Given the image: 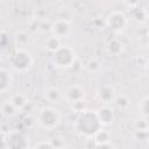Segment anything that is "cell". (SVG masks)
<instances>
[{"mask_svg":"<svg viewBox=\"0 0 149 149\" xmlns=\"http://www.w3.org/2000/svg\"><path fill=\"white\" fill-rule=\"evenodd\" d=\"M77 118L74 120L73 123V128L74 130L81 135L83 137L86 139H92L94 136V134L102 128L95 111L92 109H84L79 113H77Z\"/></svg>","mask_w":149,"mask_h":149,"instance_id":"obj_1","label":"cell"},{"mask_svg":"<svg viewBox=\"0 0 149 149\" xmlns=\"http://www.w3.org/2000/svg\"><path fill=\"white\" fill-rule=\"evenodd\" d=\"M8 61L12 69L16 72L29 71L34 65V58L30 51L21 47H17L10 51L8 56Z\"/></svg>","mask_w":149,"mask_h":149,"instance_id":"obj_2","label":"cell"},{"mask_svg":"<svg viewBox=\"0 0 149 149\" xmlns=\"http://www.w3.org/2000/svg\"><path fill=\"white\" fill-rule=\"evenodd\" d=\"M35 120L41 128L45 130H52L61 123V113L52 106H44L38 111Z\"/></svg>","mask_w":149,"mask_h":149,"instance_id":"obj_3","label":"cell"},{"mask_svg":"<svg viewBox=\"0 0 149 149\" xmlns=\"http://www.w3.org/2000/svg\"><path fill=\"white\" fill-rule=\"evenodd\" d=\"M51 54V62L58 69H69L77 61V51L70 45H61Z\"/></svg>","mask_w":149,"mask_h":149,"instance_id":"obj_4","label":"cell"},{"mask_svg":"<svg viewBox=\"0 0 149 149\" xmlns=\"http://www.w3.org/2000/svg\"><path fill=\"white\" fill-rule=\"evenodd\" d=\"M106 26L113 33L120 34L128 26V17L121 10H113L106 17Z\"/></svg>","mask_w":149,"mask_h":149,"instance_id":"obj_5","label":"cell"},{"mask_svg":"<svg viewBox=\"0 0 149 149\" xmlns=\"http://www.w3.org/2000/svg\"><path fill=\"white\" fill-rule=\"evenodd\" d=\"M5 146L14 149L19 148H27L28 147V139L27 136L19 130H10L5 136Z\"/></svg>","mask_w":149,"mask_h":149,"instance_id":"obj_6","label":"cell"},{"mask_svg":"<svg viewBox=\"0 0 149 149\" xmlns=\"http://www.w3.org/2000/svg\"><path fill=\"white\" fill-rule=\"evenodd\" d=\"M71 30H72V24L69 20H65V19L56 20L50 24L51 35H55L59 38L68 37L71 34Z\"/></svg>","mask_w":149,"mask_h":149,"instance_id":"obj_7","label":"cell"},{"mask_svg":"<svg viewBox=\"0 0 149 149\" xmlns=\"http://www.w3.org/2000/svg\"><path fill=\"white\" fill-rule=\"evenodd\" d=\"M63 99H64L68 104L74 102V101H77V100L85 99V90H84L80 85L72 84V85L68 86V87L64 90V92H63Z\"/></svg>","mask_w":149,"mask_h":149,"instance_id":"obj_8","label":"cell"},{"mask_svg":"<svg viewBox=\"0 0 149 149\" xmlns=\"http://www.w3.org/2000/svg\"><path fill=\"white\" fill-rule=\"evenodd\" d=\"M95 113H97V116L101 123L102 127H107L109 125H112L115 120V113H114V109L107 104L100 106L99 108L95 109Z\"/></svg>","mask_w":149,"mask_h":149,"instance_id":"obj_9","label":"cell"},{"mask_svg":"<svg viewBox=\"0 0 149 149\" xmlns=\"http://www.w3.org/2000/svg\"><path fill=\"white\" fill-rule=\"evenodd\" d=\"M13 85V76L12 73L5 69L0 68V93L8 92Z\"/></svg>","mask_w":149,"mask_h":149,"instance_id":"obj_10","label":"cell"},{"mask_svg":"<svg viewBox=\"0 0 149 149\" xmlns=\"http://www.w3.org/2000/svg\"><path fill=\"white\" fill-rule=\"evenodd\" d=\"M44 98L51 104H58L63 99V92L55 86H49L44 90Z\"/></svg>","mask_w":149,"mask_h":149,"instance_id":"obj_11","label":"cell"},{"mask_svg":"<svg viewBox=\"0 0 149 149\" xmlns=\"http://www.w3.org/2000/svg\"><path fill=\"white\" fill-rule=\"evenodd\" d=\"M98 98L101 102L104 104H109V102H113L114 99H115V94H114V91L113 88L108 87V86H104V87H100L99 91H98Z\"/></svg>","mask_w":149,"mask_h":149,"instance_id":"obj_12","label":"cell"},{"mask_svg":"<svg viewBox=\"0 0 149 149\" xmlns=\"http://www.w3.org/2000/svg\"><path fill=\"white\" fill-rule=\"evenodd\" d=\"M9 101H10L19 111L23 109V108L28 105V102H29L28 98H27L23 93H15V94H13V95L9 98Z\"/></svg>","mask_w":149,"mask_h":149,"instance_id":"obj_13","label":"cell"},{"mask_svg":"<svg viewBox=\"0 0 149 149\" xmlns=\"http://www.w3.org/2000/svg\"><path fill=\"white\" fill-rule=\"evenodd\" d=\"M107 51L109 55L112 56H119L121 52H122V49H123V45H122V42L118 38H113L108 43H107V47H106Z\"/></svg>","mask_w":149,"mask_h":149,"instance_id":"obj_14","label":"cell"},{"mask_svg":"<svg viewBox=\"0 0 149 149\" xmlns=\"http://www.w3.org/2000/svg\"><path fill=\"white\" fill-rule=\"evenodd\" d=\"M0 112H1V114H2L5 118H13V116H15V115L17 114L19 109H17V108L9 101V99H8V100H6V101L1 105Z\"/></svg>","mask_w":149,"mask_h":149,"instance_id":"obj_15","label":"cell"},{"mask_svg":"<svg viewBox=\"0 0 149 149\" xmlns=\"http://www.w3.org/2000/svg\"><path fill=\"white\" fill-rule=\"evenodd\" d=\"M92 140H93V147H94L95 144H98V143L112 141V140H111V133H109L108 130L104 129V127H102V128H100V129L94 134V136L92 137Z\"/></svg>","mask_w":149,"mask_h":149,"instance_id":"obj_16","label":"cell"},{"mask_svg":"<svg viewBox=\"0 0 149 149\" xmlns=\"http://www.w3.org/2000/svg\"><path fill=\"white\" fill-rule=\"evenodd\" d=\"M148 14L144 8H140L139 6L135 8H132V19L139 23H144L147 21Z\"/></svg>","mask_w":149,"mask_h":149,"instance_id":"obj_17","label":"cell"},{"mask_svg":"<svg viewBox=\"0 0 149 149\" xmlns=\"http://www.w3.org/2000/svg\"><path fill=\"white\" fill-rule=\"evenodd\" d=\"M61 45H62L61 38L57 37V36H55V35H51V36L48 37L47 41H45V48H47L50 52H54V51L57 50Z\"/></svg>","mask_w":149,"mask_h":149,"instance_id":"obj_18","label":"cell"},{"mask_svg":"<svg viewBox=\"0 0 149 149\" xmlns=\"http://www.w3.org/2000/svg\"><path fill=\"white\" fill-rule=\"evenodd\" d=\"M139 112H140V115H141V116L148 118V114H149V98H148V95H144V97L140 100V104H139Z\"/></svg>","mask_w":149,"mask_h":149,"instance_id":"obj_19","label":"cell"},{"mask_svg":"<svg viewBox=\"0 0 149 149\" xmlns=\"http://www.w3.org/2000/svg\"><path fill=\"white\" fill-rule=\"evenodd\" d=\"M134 128L135 132H148V118L140 116V119H136L134 121Z\"/></svg>","mask_w":149,"mask_h":149,"instance_id":"obj_20","label":"cell"},{"mask_svg":"<svg viewBox=\"0 0 149 149\" xmlns=\"http://www.w3.org/2000/svg\"><path fill=\"white\" fill-rule=\"evenodd\" d=\"M69 106H70V108H71L74 113H79V112L86 109V101H85V99L77 100V101H74V102L69 104Z\"/></svg>","mask_w":149,"mask_h":149,"instance_id":"obj_21","label":"cell"},{"mask_svg":"<svg viewBox=\"0 0 149 149\" xmlns=\"http://www.w3.org/2000/svg\"><path fill=\"white\" fill-rule=\"evenodd\" d=\"M34 148H54V144H52V142H51V140H43V141H40V142H37L35 146H34Z\"/></svg>","mask_w":149,"mask_h":149,"instance_id":"obj_22","label":"cell"},{"mask_svg":"<svg viewBox=\"0 0 149 149\" xmlns=\"http://www.w3.org/2000/svg\"><path fill=\"white\" fill-rule=\"evenodd\" d=\"M122 1H123V3H125L127 7H129L130 9L137 7V6L140 5V2H141V0H122Z\"/></svg>","mask_w":149,"mask_h":149,"instance_id":"obj_23","label":"cell"},{"mask_svg":"<svg viewBox=\"0 0 149 149\" xmlns=\"http://www.w3.org/2000/svg\"><path fill=\"white\" fill-rule=\"evenodd\" d=\"M94 148H115V146L112 143V141H107V142H102V143L95 144Z\"/></svg>","mask_w":149,"mask_h":149,"instance_id":"obj_24","label":"cell"},{"mask_svg":"<svg viewBox=\"0 0 149 149\" xmlns=\"http://www.w3.org/2000/svg\"><path fill=\"white\" fill-rule=\"evenodd\" d=\"M0 147H6L5 146V135L0 132Z\"/></svg>","mask_w":149,"mask_h":149,"instance_id":"obj_25","label":"cell"}]
</instances>
